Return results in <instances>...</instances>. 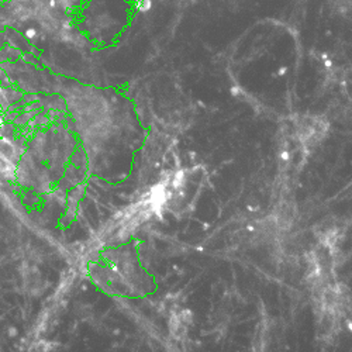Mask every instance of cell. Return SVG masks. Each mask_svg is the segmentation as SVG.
<instances>
[{"label": "cell", "mask_w": 352, "mask_h": 352, "mask_svg": "<svg viewBox=\"0 0 352 352\" xmlns=\"http://www.w3.org/2000/svg\"><path fill=\"white\" fill-rule=\"evenodd\" d=\"M135 9L141 13H147L152 9V0H137Z\"/></svg>", "instance_id": "obj_1"}, {"label": "cell", "mask_w": 352, "mask_h": 352, "mask_svg": "<svg viewBox=\"0 0 352 352\" xmlns=\"http://www.w3.org/2000/svg\"><path fill=\"white\" fill-rule=\"evenodd\" d=\"M192 318H193V313H192V310H183L180 314H179V320H182L183 322H186V324H192Z\"/></svg>", "instance_id": "obj_2"}, {"label": "cell", "mask_w": 352, "mask_h": 352, "mask_svg": "<svg viewBox=\"0 0 352 352\" xmlns=\"http://www.w3.org/2000/svg\"><path fill=\"white\" fill-rule=\"evenodd\" d=\"M230 93H231V96H234V97H238V96H241L242 93H244V90L238 86V84H233L231 87H230Z\"/></svg>", "instance_id": "obj_3"}, {"label": "cell", "mask_w": 352, "mask_h": 352, "mask_svg": "<svg viewBox=\"0 0 352 352\" xmlns=\"http://www.w3.org/2000/svg\"><path fill=\"white\" fill-rule=\"evenodd\" d=\"M279 159H280L282 162H287V161L290 159V152L287 151V150H283V151L279 154Z\"/></svg>", "instance_id": "obj_4"}, {"label": "cell", "mask_w": 352, "mask_h": 352, "mask_svg": "<svg viewBox=\"0 0 352 352\" xmlns=\"http://www.w3.org/2000/svg\"><path fill=\"white\" fill-rule=\"evenodd\" d=\"M287 69H289L287 66H280L279 69H278L276 73H273V76H275V78H278V76H285L286 72H287Z\"/></svg>", "instance_id": "obj_5"}, {"label": "cell", "mask_w": 352, "mask_h": 352, "mask_svg": "<svg viewBox=\"0 0 352 352\" xmlns=\"http://www.w3.org/2000/svg\"><path fill=\"white\" fill-rule=\"evenodd\" d=\"M324 66H325V68H331V66H333V61H331V59H328V58H325V59H324Z\"/></svg>", "instance_id": "obj_6"}, {"label": "cell", "mask_w": 352, "mask_h": 352, "mask_svg": "<svg viewBox=\"0 0 352 352\" xmlns=\"http://www.w3.org/2000/svg\"><path fill=\"white\" fill-rule=\"evenodd\" d=\"M9 334H10V337H14L17 334V330L16 328H10V330H9Z\"/></svg>", "instance_id": "obj_7"}, {"label": "cell", "mask_w": 352, "mask_h": 352, "mask_svg": "<svg viewBox=\"0 0 352 352\" xmlns=\"http://www.w3.org/2000/svg\"><path fill=\"white\" fill-rule=\"evenodd\" d=\"M247 231H249V233H253V231H255V227H253V225H247Z\"/></svg>", "instance_id": "obj_8"}, {"label": "cell", "mask_w": 352, "mask_h": 352, "mask_svg": "<svg viewBox=\"0 0 352 352\" xmlns=\"http://www.w3.org/2000/svg\"><path fill=\"white\" fill-rule=\"evenodd\" d=\"M189 155H190V158H192V159H194V158H196V152H194V151H190V152H189Z\"/></svg>", "instance_id": "obj_9"}, {"label": "cell", "mask_w": 352, "mask_h": 352, "mask_svg": "<svg viewBox=\"0 0 352 352\" xmlns=\"http://www.w3.org/2000/svg\"><path fill=\"white\" fill-rule=\"evenodd\" d=\"M209 228H210V224L204 223V224H203V230H209Z\"/></svg>", "instance_id": "obj_10"}, {"label": "cell", "mask_w": 352, "mask_h": 352, "mask_svg": "<svg viewBox=\"0 0 352 352\" xmlns=\"http://www.w3.org/2000/svg\"><path fill=\"white\" fill-rule=\"evenodd\" d=\"M173 270H175V272H180V268H179L178 265H173Z\"/></svg>", "instance_id": "obj_11"}, {"label": "cell", "mask_w": 352, "mask_h": 352, "mask_svg": "<svg viewBox=\"0 0 352 352\" xmlns=\"http://www.w3.org/2000/svg\"><path fill=\"white\" fill-rule=\"evenodd\" d=\"M3 123H4V117H3V116H1V114H0V125H1V124H3Z\"/></svg>", "instance_id": "obj_12"}, {"label": "cell", "mask_w": 352, "mask_h": 352, "mask_svg": "<svg viewBox=\"0 0 352 352\" xmlns=\"http://www.w3.org/2000/svg\"><path fill=\"white\" fill-rule=\"evenodd\" d=\"M247 209H248V210H249V211H253V210H255V209H253V207H252V206H248V207H247Z\"/></svg>", "instance_id": "obj_13"}, {"label": "cell", "mask_w": 352, "mask_h": 352, "mask_svg": "<svg viewBox=\"0 0 352 352\" xmlns=\"http://www.w3.org/2000/svg\"><path fill=\"white\" fill-rule=\"evenodd\" d=\"M196 249H197L199 252H201V251H203V247H196Z\"/></svg>", "instance_id": "obj_14"}]
</instances>
